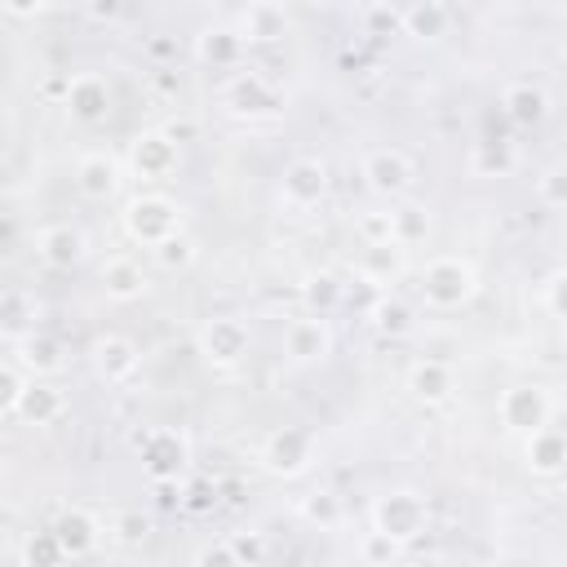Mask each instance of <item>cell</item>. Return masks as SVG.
Wrapping results in <instances>:
<instances>
[{"mask_svg":"<svg viewBox=\"0 0 567 567\" xmlns=\"http://www.w3.org/2000/svg\"><path fill=\"white\" fill-rule=\"evenodd\" d=\"M474 292H478L474 261H465L456 252H439V257L425 261V270H421V301L430 310H461V306L474 301Z\"/></svg>","mask_w":567,"mask_h":567,"instance_id":"cell-1","label":"cell"},{"mask_svg":"<svg viewBox=\"0 0 567 567\" xmlns=\"http://www.w3.org/2000/svg\"><path fill=\"white\" fill-rule=\"evenodd\" d=\"M221 106L226 115L235 120H248V124H266V120H279L288 111V93L266 80L261 71H235L226 84H221Z\"/></svg>","mask_w":567,"mask_h":567,"instance_id":"cell-2","label":"cell"},{"mask_svg":"<svg viewBox=\"0 0 567 567\" xmlns=\"http://www.w3.org/2000/svg\"><path fill=\"white\" fill-rule=\"evenodd\" d=\"M372 527L399 545H412L430 532V501L412 487H390L372 501Z\"/></svg>","mask_w":567,"mask_h":567,"instance_id":"cell-3","label":"cell"},{"mask_svg":"<svg viewBox=\"0 0 567 567\" xmlns=\"http://www.w3.org/2000/svg\"><path fill=\"white\" fill-rule=\"evenodd\" d=\"M182 204H173L168 195H155V190H146V195H133L128 204H124V213H120V221H124V235L133 239V244H142V248H155L159 239H168V235H177L182 230Z\"/></svg>","mask_w":567,"mask_h":567,"instance_id":"cell-4","label":"cell"},{"mask_svg":"<svg viewBox=\"0 0 567 567\" xmlns=\"http://www.w3.org/2000/svg\"><path fill=\"white\" fill-rule=\"evenodd\" d=\"M137 461H142V474L151 483H182L186 470H190V439L177 430V425H155L142 434L137 443Z\"/></svg>","mask_w":567,"mask_h":567,"instance_id":"cell-5","label":"cell"},{"mask_svg":"<svg viewBox=\"0 0 567 567\" xmlns=\"http://www.w3.org/2000/svg\"><path fill=\"white\" fill-rule=\"evenodd\" d=\"M195 350L204 354L208 368L230 372V368H239V363L248 359V350H252V332H248V323H244L239 315H213V319L199 323V332H195Z\"/></svg>","mask_w":567,"mask_h":567,"instance_id":"cell-6","label":"cell"},{"mask_svg":"<svg viewBox=\"0 0 567 567\" xmlns=\"http://www.w3.org/2000/svg\"><path fill=\"white\" fill-rule=\"evenodd\" d=\"M315 461H319V443L306 425H279L261 443V465L275 478H301L315 470Z\"/></svg>","mask_w":567,"mask_h":567,"instance_id":"cell-7","label":"cell"},{"mask_svg":"<svg viewBox=\"0 0 567 567\" xmlns=\"http://www.w3.org/2000/svg\"><path fill=\"white\" fill-rule=\"evenodd\" d=\"M359 177H363V186H368L377 199L394 204V199H403V195L412 190L416 164H412V155H403L399 146H372V151L363 155V164H359Z\"/></svg>","mask_w":567,"mask_h":567,"instance_id":"cell-8","label":"cell"},{"mask_svg":"<svg viewBox=\"0 0 567 567\" xmlns=\"http://www.w3.org/2000/svg\"><path fill=\"white\" fill-rule=\"evenodd\" d=\"M332 346H337V337H332V323L323 315H310L306 310L301 319H292L284 328V359L292 368H319V363H328L332 359Z\"/></svg>","mask_w":567,"mask_h":567,"instance_id":"cell-9","label":"cell"},{"mask_svg":"<svg viewBox=\"0 0 567 567\" xmlns=\"http://www.w3.org/2000/svg\"><path fill=\"white\" fill-rule=\"evenodd\" d=\"M328 199V164L315 155H297L279 177V204L292 213H310Z\"/></svg>","mask_w":567,"mask_h":567,"instance_id":"cell-10","label":"cell"},{"mask_svg":"<svg viewBox=\"0 0 567 567\" xmlns=\"http://www.w3.org/2000/svg\"><path fill=\"white\" fill-rule=\"evenodd\" d=\"M62 106H66V115H71L75 124H84V128L102 124V120L111 115V84H106V75H97V71H75V75L66 80Z\"/></svg>","mask_w":567,"mask_h":567,"instance_id":"cell-11","label":"cell"},{"mask_svg":"<svg viewBox=\"0 0 567 567\" xmlns=\"http://www.w3.org/2000/svg\"><path fill=\"white\" fill-rule=\"evenodd\" d=\"M182 164V146L164 133V128H142L133 142H128V168L146 182H159L168 173H177Z\"/></svg>","mask_w":567,"mask_h":567,"instance_id":"cell-12","label":"cell"},{"mask_svg":"<svg viewBox=\"0 0 567 567\" xmlns=\"http://www.w3.org/2000/svg\"><path fill=\"white\" fill-rule=\"evenodd\" d=\"M89 363H93L97 381L124 385V381L142 368V350H137V341L124 337V332H102V337H93V346H89Z\"/></svg>","mask_w":567,"mask_h":567,"instance_id":"cell-13","label":"cell"},{"mask_svg":"<svg viewBox=\"0 0 567 567\" xmlns=\"http://www.w3.org/2000/svg\"><path fill=\"white\" fill-rule=\"evenodd\" d=\"M496 412H501V425L509 434H527V430H536L554 416V399L545 394V385H509L501 394Z\"/></svg>","mask_w":567,"mask_h":567,"instance_id":"cell-14","label":"cell"},{"mask_svg":"<svg viewBox=\"0 0 567 567\" xmlns=\"http://www.w3.org/2000/svg\"><path fill=\"white\" fill-rule=\"evenodd\" d=\"M35 252H40V261H44L49 270H75V266L89 257V239H84L80 226L53 221V226H44V230L35 235Z\"/></svg>","mask_w":567,"mask_h":567,"instance_id":"cell-15","label":"cell"},{"mask_svg":"<svg viewBox=\"0 0 567 567\" xmlns=\"http://www.w3.org/2000/svg\"><path fill=\"white\" fill-rule=\"evenodd\" d=\"M523 456H527V470L536 478H558L567 470V439L558 425H536L523 434Z\"/></svg>","mask_w":567,"mask_h":567,"instance_id":"cell-16","label":"cell"},{"mask_svg":"<svg viewBox=\"0 0 567 567\" xmlns=\"http://www.w3.org/2000/svg\"><path fill=\"white\" fill-rule=\"evenodd\" d=\"M49 532L58 536V545L66 549V558H89V554L97 549V540H102L97 514H89V509H80V505L58 509V518L49 523Z\"/></svg>","mask_w":567,"mask_h":567,"instance_id":"cell-17","label":"cell"},{"mask_svg":"<svg viewBox=\"0 0 567 567\" xmlns=\"http://www.w3.org/2000/svg\"><path fill=\"white\" fill-rule=\"evenodd\" d=\"M71 182H75V190H80L89 204H106V199L120 190V164H115V155H106V151H89V155L75 159Z\"/></svg>","mask_w":567,"mask_h":567,"instance_id":"cell-18","label":"cell"},{"mask_svg":"<svg viewBox=\"0 0 567 567\" xmlns=\"http://www.w3.org/2000/svg\"><path fill=\"white\" fill-rule=\"evenodd\" d=\"M13 354H18V368L31 377H58L66 368V346L44 328H31L27 337H18Z\"/></svg>","mask_w":567,"mask_h":567,"instance_id":"cell-19","label":"cell"},{"mask_svg":"<svg viewBox=\"0 0 567 567\" xmlns=\"http://www.w3.org/2000/svg\"><path fill=\"white\" fill-rule=\"evenodd\" d=\"M195 58L213 71H239L248 58V44H244L239 27H204L195 35Z\"/></svg>","mask_w":567,"mask_h":567,"instance_id":"cell-20","label":"cell"},{"mask_svg":"<svg viewBox=\"0 0 567 567\" xmlns=\"http://www.w3.org/2000/svg\"><path fill=\"white\" fill-rule=\"evenodd\" d=\"M403 381H408V394H412L416 403H425V408L447 403V399L456 394V372H452V363H443V359H416Z\"/></svg>","mask_w":567,"mask_h":567,"instance_id":"cell-21","label":"cell"},{"mask_svg":"<svg viewBox=\"0 0 567 567\" xmlns=\"http://www.w3.org/2000/svg\"><path fill=\"white\" fill-rule=\"evenodd\" d=\"M62 412H66V394L49 377H31L18 394V408H13V416L22 425H53Z\"/></svg>","mask_w":567,"mask_h":567,"instance_id":"cell-22","label":"cell"},{"mask_svg":"<svg viewBox=\"0 0 567 567\" xmlns=\"http://www.w3.org/2000/svg\"><path fill=\"white\" fill-rule=\"evenodd\" d=\"M501 111H505V120L514 128H536L549 115V93L540 84H532V80H514L501 93Z\"/></svg>","mask_w":567,"mask_h":567,"instance_id":"cell-23","label":"cell"},{"mask_svg":"<svg viewBox=\"0 0 567 567\" xmlns=\"http://www.w3.org/2000/svg\"><path fill=\"white\" fill-rule=\"evenodd\" d=\"M239 35H244V44H279V40L288 35V13H284V4H275V0H252V4L244 9V18H239Z\"/></svg>","mask_w":567,"mask_h":567,"instance_id":"cell-24","label":"cell"},{"mask_svg":"<svg viewBox=\"0 0 567 567\" xmlns=\"http://www.w3.org/2000/svg\"><path fill=\"white\" fill-rule=\"evenodd\" d=\"M31 328H40V301L27 288H0V337L18 341Z\"/></svg>","mask_w":567,"mask_h":567,"instance_id":"cell-25","label":"cell"},{"mask_svg":"<svg viewBox=\"0 0 567 567\" xmlns=\"http://www.w3.org/2000/svg\"><path fill=\"white\" fill-rule=\"evenodd\" d=\"M102 288H106L111 301H137V297L151 288V279H146L142 261H133V257H106V266H102Z\"/></svg>","mask_w":567,"mask_h":567,"instance_id":"cell-26","label":"cell"},{"mask_svg":"<svg viewBox=\"0 0 567 567\" xmlns=\"http://www.w3.org/2000/svg\"><path fill=\"white\" fill-rule=\"evenodd\" d=\"M341 297H346V275H337V270H310L301 279V306L310 315H323V319L337 315Z\"/></svg>","mask_w":567,"mask_h":567,"instance_id":"cell-27","label":"cell"},{"mask_svg":"<svg viewBox=\"0 0 567 567\" xmlns=\"http://www.w3.org/2000/svg\"><path fill=\"white\" fill-rule=\"evenodd\" d=\"M447 27H452V13L439 0H416V4L403 9V31L412 40H443Z\"/></svg>","mask_w":567,"mask_h":567,"instance_id":"cell-28","label":"cell"},{"mask_svg":"<svg viewBox=\"0 0 567 567\" xmlns=\"http://www.w3.org/2000/svg\"><path fill=\"white\" fill-rule=\"evenodd\" d=\"M359 270L385 288V284H394V279L408 270V248L394 244V239H390V244H363V261H359Z\"/></svg>","mask_w":567,"mask_h":567,"instance_id":"cell-29","label":"cell"},{"mask_svg":"<svg viewBox=\"0 0 567 567\" xmlns=\"http://www.w3.org/2000/svg\"><path fill=\"white\" fill-rule=\"evenodd\" d=\"M390 221H394V244H403V248H412L430 235V208L408 199V195L390 204Z\"/></svg>","mask_w":567,"mask_h":567,"instance_id":"cell-30","label":"cell"},{"mask_svg":"<svg viewBox=\"0 0 567 567\" xmlns=\"http://www.w3.org/2000/svg\"><path fill=\"white\" fill-rule=\"evenodd\" d=\"M301 518L310 523V527H319V532H332V527H341V518H346V505H341V496L337 492H328V487H319V492H310V496H301Z\"/></svg>","mask_w":567,"mask_h":567,"instance_id":"cell-31","label":"cell"},{"mask_svg":"<svg viewBox=\"0 0 567 567\" xmlns=\"http://www.w3.org/2000/svg\"><path fill=\"white\" fill-rule=\"evenodd\" d=\"M368 319H372V328L385 332V337H403V332H412V306L399 301V297H390V292L377 297V306L368 310Z\"/></svg>","mask_w":567,"mask_h":567,"instance_id":"cell-32","label":"cell"},{"mask_svg":"<svg viewBox=\"0 0 567 567\" xmlns=\"http://www.w3.org/2000/svg\"><path fill=\"white\" fill-rule=\"evenodd\" d=\"M151 532H155V523H151V514H142V509H120V514L111 518V536H115L124 549L146 545Z\"/></svg>","mask_w":567,"mask_h":567,"instance_id":"cell-33","label":"cell"},{"mask_svg":"<svg viewBox=\"0 0 567 567\" xmlns=\"http://www.w3.org/2000/svg\"><path fill=\"white\" fill-rule=\"evenodd\" d=\"M155 261L164 266V270H186L195 257H199V248H195V239L186 235V230H177V235H168V239H159L155 248Z\"/></svg>","mask_w":567,"mask_h":567,"instance_id":"cell-34","label":"cell"},{"mask_svg":"<svg viewBox=\"0 0 567 567\" xmlns=\"http://www.w3.org/2000/svg\"><path fill=\"white\" fill-rule=\"evenodd\" d=\"M470 164H474L478 177H505V173L514 168V151H509L505 142H478Z\"/></svg>","mask_w":567,"mask_h":567,"instance_id":"cell-35","label":"cell"},{"mask_svg":"<svg viewBox=\"0 0 567 567\" xmlns=\"http://www.w3.org/2000/svg\"><path fill=\"white\" fill-rule=\"evenodd\" d=\"M66 558V549L58 545V536L44 527V532H31L27 540H22V563L27 567H53V563H62Z\"/></svg>","mask_w":567,"mask_h":567,"instance_id":"cell-36","label":"cell"},{"mask_svg":"<svg viewBox=\"0 0 567 567\" xmlns=\"http://www.w3.org/2000/svg\"><path fill=\"white\" fill-rule=\"evenodd\" d=\"M385 288L377 284V279H368L363 270H350L346 275V297H341V306H350V310H359V315H368L372 306H377V297H381Z\"/></svg>","mask_w":567,"mask_h":567,"instance_id":"cell-37","label":"cell"},{"mask_svg":"<svg viewBox=\"0 0 567 567\" xmlns=\"http://www.w3.org/2000/svg\"><path fill=\"white\" fill-rule=\"evenodd\" d=\"M536 195H540V204L554 208V213L567 204V177H563V164H549V168L536 177Z\"/></svg>","mask_w":567,"mask_h":567,"instance_id":"cell-38","label":"cell"},{"mask_svg":"<svg viewBox=\"0 0 567 567\" xmlns=\"http://www.w3.org/2000/svg\"><path fill=\"white\" fill-rule=\"evenodd\" d=\"M359 239L363 244H390L394 239V221H390V208H372L359 217Z\"/></svg>","mask_w":567,"mask_h":567,"instance_id":"cell-39","label":"cell"},{"mask_svg":"<svg viewBox=\"0 0 567 567\" xmlns=\"http://www.w3.org/2000/svg\"><path fill=\"white\" fill-rule=\"evenodd\" d=\"M567 270H549L545 284H540V306L549 310V319H563L567 315Z\"/></svg>","mask_w":567,"mask_h":567,"instance_id":"cell-40","label":"cell"},{"mask_svg":"<svg viewBox=\"0 0 567 567\" xmlns=\"http://www.w3.org/2000/svg\"><path fill=\"white\" fill-rule=\"evenodd\" d=\"M399 549H403V545H399V540H390V536H385V532H377V527L359 540L363 563H394V558H399Z\"/></svg>","mask_w":567,"mask_h":567,"instance_id":"cell-41","label":"cell"},{"mask_svg":"<svg viewBox=\"0 0 567 567\" xmlns=\"http://www.w3.org/2000/svg\"><path fill=\"white\" fill-rule=\"evenodd\" d=\"M22 385H27L22 368H18V363H0V416H13Z\"/></svg>","mask_w":567,"mask_h":567,"instance_id":"cell-42","label":"cell"},{"mask_svg":"<svg viewBox=\"0 0 567 567\" xmlns=\"http://www.w3.org/2000/svg\"><path fill=\"white\" fill-rule=\"evenodd\" d=\"M230 549H235V563H266V540L261 532H235L230 536Z\"/></svg>","mask_w":567,"mask_h":567,"instance_id":"cell-43","label":"cell"},{"mask_svg":"<svg viewBox=\"0 0 567 567\" xmlns=\"http://www.w3.org/2000/svg\"><path fill=\"white\" fill-rule=\"evenodd\" d=\"M177 501H182L186 509H195V514H199V509H208V505L217 501V487H213V483H190V487H186V496H177Z\"/></svg>","mask_w":567,"mask_h":567,"instance_id":"cell-44","label":"cell"},{"mask_svg":"<svg viewBox=\"0 0 567 567\" xmlns=\"http://www.w3.org/2000/svg\"><path fill=\"white\" fill-rule=\"evenodd\" d=\"M195 563H235V549H230V540H217V545H204L195 554Z\"/></svg>","mask_w":567,"mask_h":567,"instance_id":"cell-45","label":"cell"},{"mask_svg":"<svg viewBox=\"0 0 567 567\" xmlns=\"http://www.w3.org/2000/svg\"><path fill=\"white\" fill-rule=\"evenodd\" d=\"M4 4V13H13V18H35L49 0H0Z\"/></svg>","mask_w":567,"mask_h":567,"instance_id":"cell-46","label":"cell"},{"mask_svg":"<svg viewBox=\"0 0 567 567\" xmlns=\"http://www.w3.org/2000/svg\"><path fill=\"white\" fill-rule=\"evenodd\" d=\"M0 461H4V456H0Z\"/></svg>","mask_w":567,"mask_h":567,"instance_id":"cell-47","label":"cell"}]
</instances>
